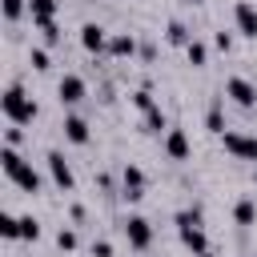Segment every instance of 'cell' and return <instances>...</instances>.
Wrapping results in <instances>:
<instances>
[{
  "label": "cell",
  "mask_w": 257,
  "mask_h": 257,
  "mask_svg": "<svg viewBox=\"0 0 257 257\" xmlns=\"http://www.w3.org/2000/svg\"><path fill=\"white\" fill-rule=\"evenodd\" d=\"M112 253H116V249H112V241H104V237H100V241H92V257H112Z\"/></svg>",
  "instance_id": "obj_30"
},
{
  "label": "cell",
  "mask_w": 257,
  "mask_h": 257,
  "mask_svg": "<svg viewBox=\"0 0 257 257\" xmlns=\"http://www.w3.org/2000/svg\"><path fill=\"white\" fill-rule=\"evenodd\" d=\"M253 257H257V253H253Z\"/></svg>",
  "instance_id": "obj_35"
},
{
  "label": "cell",
  "mask_w": 257,
  "mask_h": 257,
  "mask_svg": "<svg viewBox=\"0 0 257 257\" xmlns=\"http://www.w3.org/2000/svg\"><path fill=\"white\" fill-rule=\"evenodd\" d=\"M137 52H141V44H137L133 32H112V36H108V56L128 60V56H137Z\"/></svg>",
  "instance_id": "obj_12"
},
{
  "label": "cell",
  "mask_w": 257,
  "mask_h": 257,
  "mask_svg": "<svg viewBox=\"0 0 257 257\" xmlns=\"http://www.w3.org/2000/svg\"><path fill=\"white\" fill-rule=\"evenodd\" d=\"M4 145H12V149H20V145H24V124H12V128L4 133Z\"/></svg>",
  "instance_id": "obj_29"
},
{
  "label": "cell",
  "mask_w": 257,
  "mask_h": 257,
  "mask_svg": "<svg viewBox=\"0 0 257 257\" xmlns=\"http://www.w3.org/2000/svg\"><path fill=\"white\" fill-rule=\"evenodd\" d=\"M8 181H12V185H16L20 193H40V189H44V181H40V173H36V169H32L28 161H20V165H16L12 173H8Z\"/></svg>",
  "instance_id": "obj_10"
},
{
  "label": "cell",
  "mask_w": 257,
  "mask_h": 257,
  "mask_svg": "<svg viewBox=\"0 0 257 257\" xmlns=\"http://www.w3.org/2000/svg\"><path fill=\"white\" fill-rule=\"evenodd\" d=\"M120 233H124V241L133 245V249H149L153 245V225H149V217H141V213H128L124 221H120Z\"/></svg>",
  "instance_id": "obj_2"
},
{
  "label": "cell",
  "mask_w": 257,
  "mask_h": 257,
  "mask_svg": "<svg viewBox=\"0 0 257 257\" xmlns=\"http://www.w3.org/2000/svg\"><path fill=\"white\" fill-rule=\"evenodd\" d=\"M20 16H28V0H4V20L16 24Z\"/></svg>",
  "instance_id": "obj_24"
},
{
  "label": "cell",
  "mask_w": 257,
  "mask_h": 257,
  "mask_svg": "<svg viewBox=\"0 0 257 257\" xmlns=\"http://www.w3.org/2000/svg\"><path fill=\"white\" fill-rule=\"evenodd\" d=\"M161 145H165V157H169V161H189V153H193V145H189V133H185V128H169Z\"/></svg>",
  "instance_id": "obj_9"
},
{
  "label": "cell",
  "mask_w": 257,
  "mask_h": 257,
  "mask_svg": "<svg viewBox=\"0 0 257 257\" xmlns=\"http://www.w3.org/2000/svg\"><path fill=\"white\" fill-rule=\"evenodd\" d=\"M221 92H225L237 108H253V104H257V84H253V80H245V76H229Z\"/></svg>",
  "instance_id": "obj_5"
},
{
  "label": "cell",
  "mask_w": 257,
  "mask_h": 257,
  "mask_svg": "<svg viewBox=\"0 0 257 257\" xmlns=\"http://www.w3.org/2000/svg\"><path fill=\"white\" fill-rule=\"evenodd\" d=\"M60 128H64V141H68V145H88V137H92V133H88V120L76 116V112H68Z\"/></svg>",
  "instance_id": "obj_13"
},
{
  "label": "cell",
  "mask_w": 257,
  "mask_h": 257,
  "mask_svg": "<svg viewBox=\"0 0 257 257\" xmlns=\"http://www.w3.org/2000/svg\"><path fill=\"white\" fill-rule=\"evenodd\" d=\"M165 40L173 44V48H189V40H193V32L181 24V20H169L165 24Z\"/></svg>",
  "instance_id": "obj_19"
},
{
  "label": "cell",
  "mask_w": 257,
  "mask_h": 257,
  "mask_svg": "<svg viewBox=\"0 0 257 257\" xmlns=\"http://www.w3.org/2000/svg\"><path fill=\"white\" fill-rule=\"evenodd\" d=\"M141 133H149V137H161V133H169V120H165L161 104H157V108H149V112H141Z\"/></svg>",
  "instance_id": "obj_15"
},
{
  "label": "cell",
  "mask_w": 257,
  "mask_h": 257,
  "mask_svg": "<svg viewBox=\"0 0 257 257\" xmlns=\"http://www.w3.org/2000/svg\"><path fill=\"white\" fill-rule=\"evenodd\" d=\"M177 237H181V245H185L193 257L209 249V237H205V229H177Z\"/></svg>",
  "instance_id": "obj_16"
},
{
  "label": "cell",
  "mask_w": 257,
  "mask_h": 257,
  "mask_svg": "<svg viewBox=\"0 0 257 257\" xmlns=\"http://www.w3.org/2000/svg\"><path fill=\"white\" fill-rule=\"evenodd\" d=\"M0 108H4V116H8V124H32L36 120V100L24 92V84H8L4 88V96H0Z\"/></svg>",
  "instance_id": "obj_1"
},
{
  "label": "cell",
  "mask_w": 257,
  "mask_h": 257,
  "mask_svg": "<svg viewBox=\"0 0 257 257\" xmlns=\"http://www.w3.org/2000/svg\"><path fill=\"white\" fill-rule=\"evenodd\" d=\"M44 161H48L52 185H56V189H64V193H72V189H76V177H72V165L64 161V153H60V149H48V157H44Z\"/></svg>",
  "instance_id": "obj_3"
},
{
  "label": "cell",
  "mask_w": 257,
  "mask_h": 257,
  "mask_svg": "<svg viewBox=\"0 0 257 257\" xmlns=\"http://www.w3.org/2000/svg\"><path fill=\"white\" fill-rule=\"evenodd\" d=\"M221 145H225V153H233V157H241V161H257V137H245V133L225 128Z\"/></svg>",
  "instance_id": "obj_8"
},
{
  "label": "cell",
  "mask_w": 257,
  "mask_h": 257,
  "mask_svg": "<svg viewBox=\"0 0 257 257\" xmlns=\"http://www.w3.org/2000/svg\"><path fill=\"white\" fill-rule=\"evenodd\" d=\"M28 64H32L36 72H48V68H52V56H48V48H32V52H28Z\"/></svg>",
  "instance_id": "obj_25"
},
{
  "label": "cell",
  "mask_w": 257,
  "mask_h": 257,
  "mask_svg": "<svg viewBox=\"0 0 257 257\" xmlns=\"http://www.w3.org/2000/svg\"><path fill=\"white\" fill-rule=\"evenodd\" d=\"M128 104H133L137 112H149V108H157V100H153V92H149V88H137V92L128 96Z\"/></svg>",
  "instance_id": "obj_23"
},
{
  "label": "cell",
  "mask_w": 257,
  "mask_h": 257,
  "mask_svg": "<svg viewBox=\"0 0 257 257\" xmlns=\"http://www.w3.org/2000/svg\"><path fill=\"white\" fill-rule=\"evenodd\" d=\"M80 48H84V52H92V56L108 52V32H104L100 24H92V20H88V24L80 28Z\"/></svg>",
  "instance_id": "obj_11"
},
{
  "label": "cell",
  "mask_w": 257,
  "mask_h": 257,
  "mask_svg": "<svg viewBox=\"0 0 257 257\" xmlns=\"http://www.w3.org/2000/svg\"><path fill=\"white\" fill-rule=\"evenodd\" d=\"M120 197H124L128 205H137V201L145 197V169L133 165V161L120 169Z\"/></svg>",
  "instance_id": "obj_4"
},
{
  "label": "cell",
  "mask_w": 257,
  "mask_h": 257,
  "mask_svg": "<svg viewBox=\"0 0 257 257\" xmlns=\"http://www.w3.org/2000/svg\"><path fill=\"white\" fill-rule=\"evenodd\" d=\"M0 237L4 241H20V217L16 213H0Z\"/></svg>",
  "instance_id": "obj_21"
},
{
  "label": "cell",
  "mask_w": 257,
  "mask_h": 257,
  "mask_svg": "<svg viewBox=\"0 0 257 257\" xmlns=\"http://www.w3.org/2000/svg\"><path fill=\"white\" fill-rule=\"evenodd\" d=\"M193 4H201V0H193Z\"/></svg>",
  "instance_id": "obj_34"
},
{
  "label": "cell",
  "mask_w": 257,
  "mask_h": 257,
  "mask_svg": "<svg viewBox=\"0 0 257 257\" xmlns=\"http://www.w3.org/2000/svg\"><path fill=\"white\" fill-rule=\"evenodd\" d=\"M173 225L177 229H205V213L193 205V209H177L173 213Z\"/></svg>",
  "instance_id": "obj_18"
},
{
  "label": "cell",
  "mask_w": 257,
  "mask_h": 257,
  "mask_svg": "<svg viewBox=\"0 0 257 257\" xmlns=\"http://www.w3.org/2000/svg\"><path fill=\"white\" fill-rule=\"evenodd\" d=\"M40 237V221L36 217H20V241H36Z\"/></svg>",
  "instance_id": "obj_26"
},
{
  "label": "cell",
  "mask_w": 257,
  "mask_h": 257,
  "mask_svg": "<svg viewBox=\"0 0 257 257\" xmlns=\"http://www.w3.org/2000/svg\"><path fill=\"white\" fill-rule=\"evenodd\" d=\"M56 245H60L64 253H72V249L80 245V237H76V229H60V233H56Z\"/></svg>",
  "instance_id": "obj_27"
},
{
  "label": "cell",
  "mask_w": 257,
  "mask_h": 257,
  "mask_svg": "<svg viewBox=\"0 0 257 257\" xmlns=\"http://www.w3.org/2000/svg\"><path fill=\"white\" fill-rule=\"evenodd\" d=\"M213 44H217L221 52H233V32H217V36H213Z\"/></svg>",
  "instance_id": "obj_31"
},
{
  "label": "cell",
  "mask_w": 257,
  "mask_h": 257,
  "mask_svg": "<svg viewBox=\"0 0 257 257\" xmlns=\"http://www.w3.org/2000/svg\"><path fill=\"white\" fill-rule=\"evenodd\" d=\"M233 28L245 40H257V4L253 0H237L233 4Z\"/></svg>",
  "instance_id": "obj_6"
},
{
  "label": "cell",
  "mask_w": 257,
  "mask_h": 257,
  "mask_svg": "<svg viewBox=\"0 0 257 257\" xmlns=\"http://www.w3.org/2000/svg\"><path fill=\"white\" fill-rule=\"evenodd\" d=\"M253 181H257V169H253Z\"/></svg>",
  "instance_id": "obj_33"
},
{
  "label": "cell",
  "mask_w": 257,
  "mask_h": 257,
  "mask_svg": "<svg viewBox=\"0 0 257 257\" xmlns=\"http://www.w3.org/2000/svg\"><path fill=\"white\" fill-rule=\"evenodd\" d=\"M233 221H237L241 229H249V225L257 221V201H253V197H241V201L233 205Z\"/></svg>",
  "instance_id": "obj_17"
},
{
  "label": "cell",
  "mask_w": 257,
  "mask_h": 257,
  "mask_svg": "<svg viewBox=\"0 0 257 257\" xmlns=\"http://www.w3.org/2000/svg\"><path fill=\"white\" fill-rule=\"evenodd\" d=\"M40 36H44V44H60V28H56V20L40 24Z\"/></svg>",
  "instance_id": "obj_28"
},
{
  "label": "cell",
  "mask_w": 257,
  "mask_h": 257,
  "mask_svg": "<svg viewBox=\"0 0 257 257\" xmlns=\"http://www.w3.org/2000/svg\"><path fill=\"white\" fill-rule=\"evenodd\" d=\"M197 257H213V249H205V253H197Z\"/></svg>",
  "instance_id": "obj_32"
},
{
  "label": "cell",
  "mask_w": 257,
  "mask_h": 257,
  "mask_svg": "<svg viewBox=\"0 0 257 257\" xmlns=\"http://www.w3.org/2000/svg\"><path fill=\"white\" fill-rule=\"evenodd\" d=\"M56 96H60V104H80L84 96H88V84H84V76H76V72H64L60 76V84H56Z\"/></svg>",
  "instance_id": "obj_7"
},
{
  "label": "cell",
  "mask_w": 257,
  "mask_h": 257,
  "mask_svg": "<svg viewBox=\"0 0 257 257\" xmlns=\"http://www.w3.org/2000/svg\"><path fill=\"white\" fill-rule=\"evenodd\" d=\"M185 56H189V64H193V68H205V64H209V48H205L201 40H189Z\"/></svg>",
  "instance_id": "obj_22"
},
{
  "label": "cell",
  "mask_w": 257,
  "mask_h": 257,
  "mask_svg": "<svg viewBox=\"0 0 257 257\" xmlns=\"http://www.w3.org/2000/svg\"><path fill=\"white\" fill-rule=\"evenodd\" d=\"M56 8H60V0H28V16H32L36 28L48 24V20H56Z\"/></svg>",
  "instance_id": "obj_14"
},
{
  "label": "cell",
  "mask_w": 257,
  "mask_h": 257,
  "mask_svg": "<svg viewBox=\"0 0 257 257\" xmlns=\"http://www.w3.org/2000/svg\"><path fill=\"white\" fill-rule=\"evenodd\" d=\"M205 128H209L213 137H225V112H221V100L209 104V112H205Z\"/></svg>",
  "instance_id": "obj_20"
}]
</instances>
